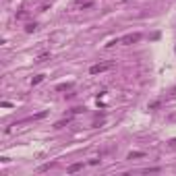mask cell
Wrapping results in <instances>:
<instances>
[{
	"label": "cell",
	"instance_id": "1",
	"mask_svg": "<svg viewBox=\"0 0 176 176\" xmlns=\"http://www.w3.org/2000/svg\"><path fill=\"white\" fill-rule=\"evenodd\" d=\"M141 39V33H128L124 37H120V43H124V46H130V43H137Z\"/></svg>",
	"mask_w": 176,
	"mask_h": 176
},
{
	"label": "cell",
	"instance_id": "2",
	"mask_svg": "<svg viewBox=\"0 0 176 176\" xmlns=\"http://www.w3.org/2000/svg\"><path fill=\"white\" fill-rule=\"evenodd\" d=\"M108 68H112V62H102V64H93L89 68V73L91 75H98V73H104V70H108Z\"/></svg>",
	"mask_w": 176,
	"mask_h": 176
},
{
	"label": "cell",
	"instance_id": "3",
	"mask_svg": "<svg viewBox=\"0 0 176 176\" xmlns=\"http://www.w3.org/2000/svg\"><path fill=\"white\" fill-rule=\"evenodd\" d=\"M79 170H83V162H77V164H73V166H68V168H66V174H75V172H79Z\"/></svg>",
	"mask_w": 176,
	"mask_h": 176
},
{
	"label": "cell",
	"instance_id": "4",
	"mask_svg": "<svg viewBox=\"0 0 176 176\" xmlns=\"http://www.w3.org/2000/svg\"><path fill=\"white\" fill-rule=\"evenodd\" d=\"M137 157H145V153H143V151H130V153L126 155V160H137Z\"/></svg>",
	"mask_w": 176,
	"mask_h": 176
},
{
	"label": "cell",
	"instance_id": "5",
	"mask_svg": "<svg viewBox=\"0 0 176 176\" xmlns=\"http://www.w3.org/2000/svg\"><path fill=\"white\" fill-rule=\"evenodd\" d=\"M68 89H73V83H64V85L56 87V91H68Z\"/></svg>",
	"mask_w": 176,
	"mask_h": 176
},
{
	"label": "cell",
	"instance_id": "6",
	"mask_svg": "<svg viewBox=\"0 0 176 176\" xmlns=\"http://www.w3.org/2000/svg\"><path fill=\"white\" fill-rule=\"evenodd\" d=\"M35 29H37V25H35V23H27V25H25V31H27V33H33Z\"/></svg>",
	"mask_w": 176,
	"mask_h": 176
},
{
	"label": "cell",
	"instance_id": "7",
	"mask_svg": "<svg viewBox=\"0 0 176 176\" xmlns=\"http://www.w3.org/2000/svg\"><path fill=\"white\" fill-rule=\"evenodd\" d=\"M56 166V162H50V164H43L41 168H39V172H46V170H50V168H54Z\"/></svg>",
	"mask_w": 176,
	"mask_h": 176
},
{
	"label": "cell",
	"instance_id": "8",
	"mask_svg": "<svg viewBox=\"0 0 176 176\" xmlns=\"http://www.w3.org/2000/svg\"><path fill=\"white\" fill-rule=\"evenodd\" d=\"M41 81H43V75H37V77H35L33 81H31V85H39Z\"/></svg>",
	"mask_w": 176,
	"mask_h": 176
},
{
	"label": "cell",
	"instance_id": "9",
	"mask_svg": "<svg viewBox=\"0 0 176 176\" xmlns=\"http://www.w3.org/2000/svg\"><path fill=\"white\" fill-rule=\"evenodd\" d=\"M85 108H81V106H77V108H73V114H81Z\"/></svg>",
	"mask_w": 176,
	"mask_h": 176
},
{
	"label": "cell",
	"instance_id": "10",
	"mask_svg": "<svg viewBox=\"0 0 176 176\" xmlns=\"http://www.w3.org/2000/svg\"><path fill=\"white\" fill-rule=\"evenodd\" d=\"M48 58H50V54H41L37 60H39V62H43V60H48Z\"/></svg>",
	"mask_w": 176,
	"mask_h": 176
},
{
	"label": "cell",
	"instance_id": "11",
	"mask_svg": "<svg viewBox=\"0 0 176 176\" xmlns=\"http://www.w3.org/2000/svg\"><path fill=\"white\" fill-rule=\"evenodd\" d=\"M143 172H160V168H145Z\"/></svg>",
	"mask_w": 176,
	"mask_h": 176
}]
</instances>
